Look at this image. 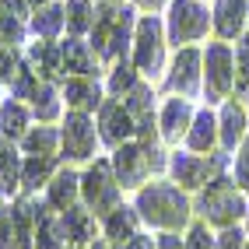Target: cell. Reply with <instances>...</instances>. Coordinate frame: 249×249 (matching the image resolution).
<instances>
[{"instance_id":"cell-48","label":"cell","mask_w":249,"mask_h":249,"mask_svg":"<svg viewBox=\"0 0 249 249\" xmlns=\"http://www.w3.org/2000/svg\"><path fill=\"white\" fill-rule=\"evenodd\" d=\"M4 207H7V204H0V214H4Z\"/></svg>"},{"instance_id":"cell-11","label":"cell","mask_w":249,"mask_h":249,"mask_svg":"<svg viewBox=\"0 0 249 249\" xmlns=\"http://www.w3.org/2000/svg\"><path fill=\"white\" fill-rule=\"evenodd\" d=\"M165 91L179 98H200L204 95V49L179 46L172 63L165 67Z\"/></svg>"},{"instance_id":"cell-12","label":"cell","mask_w":249,"mask_h":249,"mask_svg":"<svg viewBox=\"0 0 249 249\" xmlns=\"http://www.w3.org/2000/svg\"><path fill=\"white\" fill-rule=\"evenodd\" d=\"M0 249H36V196H14L0 214Z\"/></svg>"},{"instance_id":"cell-20","label":"cell","mask_w":249,"mask_h":249,"mask_svg":"<svg viewBox=\"0 0 249 249\" xmlns=\"http://www.w3.org/2000/svg\"><path fill=\"white\" fill-rule=\"evenodd\" d=\"M211 18H214V32H218V39H225V42L239 39V36H246L249 0H214Z\"/></svg>"},{"instance_id":"cell-5","label":"cell","mask_w":249,"mask_h":249,"mask_svg":"<svg viewBox=\"0 0 249 249\" xmlns=\"http://www.w3.org/2000/svg\"><path fill=\"white\" fill-rule=\"evenodd\" d=\"M165 46H169V39H165V21L158 18L155 11H147L137 18V28H134V42H130V60H134V67L141 71L144 81H155L165 74Z\"/></svg>"},{"instance_id":"cell-21","label":"cell","mask_w":249,"mask_h":249,"mask_svg":"<svg viewBox=\"0 0 249 249\" xmlns=\"http://www.w3.org/2000/svg\"><path fill=\"white\" fill-rule=\"evenodd\" d=\"M42 200L60 214L74 204H81V172H74L71 165H60L56 176L49 179V186L42 190Z\"/></svg>"},{"instance_id":"cell-7","label":"cell","mask_w":249,"mask_h":249,"mask_svg":"<svg viewBox=\"0 0 249 249\" xmlns=\"http://www.w3.org/2000/svg\"><path fill=\"white\" fill-rule=\"evenodd\" d=\"M81 204H85L98 221L123 204V186H120V179H116L109 158H95V161H88V169L81 172Z\"/></svg>"},{"instance_id":"cell-41","label":"cell","mask_w":249,"mask_h":249,"mask_svg":"<svg viewBox=\"0 0 249 249\" xmlns=\"http://www.w3.org/2000/svg\"><path fill=\"white\" fill-rule=\"evenodd\" d=\"M123 249H158V242H155L151 235H137L134 242H126Z\"/></svg>"},{"instance_id":"cell-33","label":"cell","mask_w":249,"mask_h":249,"mask_svg":"<svg viewBox=\"0 0 249 249\" xmlns=\"http://www.w3.org/2000/svg\"><path fill=\"white\" fill-rule=\"evenodd\" d=\"M25 39H28V21L14 18L11 11L0 7V42H7V46H25Z\"/></svg>"},{"instance_id":"cell-19","label":"cell","mask_w":249,"mask_h":249,"mask_svg":"<svg viewBox=\"0 0 249 249\" xmlns=\"http://www.w3.org/2000/svg\"><path fill=\"white\" fill-rule=\"evenodd\" d=\"M60 60H63V74H77V77H98V56L85 36H67L60 42Z\"/></svg>"},{"instance_id":"cell-25","label":"cell","mask_w":249,"mask_h":249,"mask_svg":"<svg viewBox=\"0 0 249 249\" xmlns=\"http://www.w3.org/2000/svg\"><path fill=\"white\" fill-rule=\"evenodd\" d=\"M67 235H63V218L46 200H36V249H63Z\"/></svg>"},{"instance_id":"cell-44","label":"cell","mask_w":249,"mask_h":249,"mask_svg":"<svg viewBox=\"0 0 249 249\" xmlns=\"http://www.w3.org/2000/svg\"><path fill=\"white\" fill-rule=\"evenodd\" d=\"M46 4H49V0H28V7H32V11H39V7H46Z\"/></svg>"},{"instance_id":"cell-34","label":"cell","mask_w":249,"mask_h":249,"mask_svg":"<svg viewBox=\"0 0 249 249\" xmlns=\"http://www.w3.org/2000/svg\"><path fill=\"white\" fill-rule=\"evenodd\" d=\"M235 95H249V36L235 39Z\"/></svg>"},{"instance_id":"cell-14","label":"cell","mask_w":249,"mask_h":249,"mask_svg":"<svg viewBox=\"0 0 249 249\" xmlns=\"http://www.w3.org/2000/svg\"><path fill=\"white\" fill-rule=\"evenodd\" d=\"M193 102L190 98H165V102L158 106V141L161 144H179V141H186L190 134V123H193Z\"/></svg>"},{"instance_id":"cell-51","label":"cell","mask_w":249,"mask_h":249,"mask_svg":"<svg viewBox=\"0 0 249 249\" xmlns=\"http://www.w3.org/2000/svg\"><path fill=\"white\" fill-rule=\"evenodd\" d=\"M134 4H141V0H134Z\"/></svg>"},{"instance_id":"cell-38","label":"cell","mask_w":249,"mask_h":249,"mask_svg":"<svg viewBox=\"0 0 249 249\" xmlns=\"http://www.w3.org/2000/svg\"><path fill=\"white\" fill-rule=\"evenodd\" d=\"M218 249H246V231H242L239 225L221 228V235H218Z\"/></svg>"},{"instance_id":"cell-18","label":"cell","mask_w":249,"mask_h":249,"mask_svg":"<svg viewBox=\"0 0 249 249\" xmlns=\"http://www.w3.org/2000/svg\"><path fill=\"white\" fill-rule=\"evenodd\" d=\"M25 63L39 74V81H53V85H63V60H60V42L49 39H36L25 49Z\"/></svg>"},{"instance_id":"cell-22","label":"cell","mask_w":249,"mask_h":249,"mask_svg":"<svg viewBox=\"0 0 249 249\" xmlns=\"http://www.w3.org/2000/svg\"><path fill=\"white\" fill-rule=\"evenodd\" d=\"M60 169V155H25L21 161V193L36 196L39 190L49 186V179Z\"/></svg>"},{"instance_id":"cell-52","label":"cell","mask_w":249,"mask_h":249,"mask_svg":"<svg viewBox=\"0 0 249 249\" xmlns=\"http://www.w3.org/2000/svg\"><path fill=\"white\" fill-rule=\"evenodd\" d=\"M0 204H7V200H0Z\"/></svg>"},{"instance_id":"cell-36","label":"cell","mask_w":249,"mask_h":249,"mask_svg":"<svg viewBox=\"0 0 249 249\" xmlns=\"http://www.w3.org/2000/svg\"><path fill=\"white\" fill-rule=\"evenodd\" d=\"M21 63H25L21 46H7V42H0V81H4V85H11V77L21 71Z\"/></svg>"},{"instance_id":"cell-49","label":"cell","mask_w":249,"mask_h":249,"mask_svg":"<svg viewBox=\"0 0 249 249\" xmlns=\"http://www.w3.org/2000/svg\"><path fill=\"white\" fill-rule=\"evenodd\" d=\"M4 144H7V141H4V137H0V147H4Z\"/></svg>"},{"instance_id":"cell-45","label":"cell","mask_w":249,"mask_h":249,"mask_svg":"<svg viewBox=\"0 0 249 249\" xmlns=\"http://www.w3.org/2000/svg\"><path fill=\"white\" fill-rule=\"evenodd\" d=\"M63 249H88V246H63Z\"/></svg>"},{"instance_id":"cell-40","label":"cell","mask_w":249,"mask_h":249,"mask_svg":"<svg viewBox=\"0 0 249 249\" xmlns=\"http://www.w3.org/2000/svg\"><path fill=\"white\" fill-rule=\"evenodd\" d=\"M155 242H158V249H186L182 239H179V231H161Z\"/></svg>"},{"instance_id":"cell-46","label":"cell","mask_w":249,"mask_h":249,"mask_svg":"<svg viewBox=\"0 0 249 249\" xmlns=\"http://www.w3.org/2000/svg\"><path fill=\"white\" fill-rule=\"evenodd\" d=\"M0 102H4V81H0Z\"/></svg>"},{"instance_id":"cell-6","label":"cell","mask_w":249,"mask_h":249,"mask_svg":"<svg viewBox=\"0 0 249 249\" xmlns=\"http://www.w3.org/2000/svg\"><path fill=\"white\" fill-rule=\"evenodd\" d=\"M211 28H214V18L204 0H169L165 4V39L176 49L207 39Z\"/></svg>"},{"instance_id":"cell-31","label":"cell","mask_w":249,"mask_h":249,"mask_svg":"<svg viewBox=\"0 0 249 249\" xmlns=\"http://www.w3.org/2000/svg\"><path fill=\"white\" fill-rule=\"evenodd\" d=\"M141 71L134 67V60H116L112 63V71H109V81H106V95H112V98H123L126 91H134L137 85H141Z\"/></svg>"},{"instance_id":"cell-23","label":"cell","mask_w":249,"mask_h":249,"mask_svg":"<svg viewBox=\"0 0 249 249\" xmlns=\"http://www.w3.org/2000/svg\"><path fill=\"white\" fill-rule=\"evenodd\" d=\"M60 218H63V235H67V246H91L98 239V218H95L85 204L67 207Z\"/></svg>"},{"instance_id":"cell-24","label":"cell","mask_w":249,"mask_h":249,"mask_svg":"<svg viewBox=\"0 0 249 249\" xmlns=\"http://www.w3.org/2000/svg\"><path fill=\"white\" fill-rule=\"evenodd\" d=\"M28 32H32L36 39H49V42H56L63 32H67V7H63V0H49L46 7L32 11V18H28Z\"/></svg>"},{"instance_id":"cell-10","label":"cell","mask_w":249,"mask_h":249,"mask_svg":"<svg viewBox=\"0 0 249 249\" xmlns=\"http://www.w3.org/2000/svg\"><path fill=\"white\" fill-rule=\"evenodd\" d=\"M231 165L228 151H218V155H193V151H176L169 155V172H172V182L182 190H196L200 193L214 176H221Z\"/></svg>"},{"instance_id":"cell-35","label":"cell","mask_w":249,"mask_h":249,"mask_svg":"<svg viewBox=\"0 0 249 249\" xmlns=\"http://www.w3.org/2000/svg\"><path fill=\"white\" fill-rule=\"evenodd\" d=\"M231 179H235V186L242 193H249V134L235 147V155H231Z\"/></svg>"},{"instance_id":"cell-39","label":"cell","mask_w":249,"mask_h":249,"mask_svg":"<svg viewBox=\"0 0 249 249\" xmlns=\"http://www.w3.org/2000/svg\"><path fill=\"white\" fill-rule=\"evenodd\" d=\"M0 7H4V11H11L14 18H21V21H28V18H32L28 0H0Z\"/></svg>"},{"instance_id":"cell-3","label":"cell","mask_w":249,"mask_h":249,"mask_svg":"<svg viewBox=\"0 0 249 249\" xmlns=\"http://www.w3.org/2000/svg\"><path fill=\"white\" fill-rule=\"evenodd\" d=\"M112 172L120 179L123 190H141L144 182H151V176L169 172V158L158 147V141H126L112 151Z\"/></svg>"},{"instance_id":"cell-4","label":"cell","mask_w":249,"mask_h":249,"mask_svg":"<svg viewBox=\"0 0 249 249\" xmlns=\"http://www.w3.org/2000/svg\"><path fill=\"white\" fill-rule=\"evenodd\" d=\"M193 211L200 214V221H207L211 228H218V231H221V228L239 225V221L246 218L249 204H246L242 190L235 186V179L221 172V176H214L207 186L200 190V196H196Z\"/></svg>"},{"instance_id":"cell-15","label":"cell","mask_w":249,"mask_h":249,"mask_svg":"<svg viewBox=\"0 0 249 249\" xmlns=\"http://www.w3.org/2000/svg\"><path fill=\"white\" fill-rule=\"evenodd\" d=\"M63 106L77 109V112H98V106L106 102V85H98V77H63Z\"/></svg>"},{"instance_id":"cell-43","label":"cell","mask_w":249,"mask_h":249,"mask_svg":"<svg viewBox=\"0 0 249 249\" xmlns=\"http://www.w3.org/2000/svg\"><path fill=\"white\" fill-rule=\"evenodd\" d=\"M88 249H112V246H109V242H106V239H95V242H91V246H88Z\"/></svg>"},{"instance_id":"cell-8","label":"cell","mask_w":249,"mask_h":249,"mask_svg":"<svg viewBox=\"0 0 249 249\" xmlns=\"http://www.w3.org/2000/svg\"><path fill=\"white\" fill-rule=\"evenodd\" d=\"M235 91V46L231 42H207L204 46V98L207 106L228 102Z\"/></svg>"},{"instance_id":"cell-27","label":"cell","mask_w":249,"mask_h":249,"mask_svg":"<svg viewBox=\"0 0 249 249\" xmlns=\"http://www.w3.org/2000/svg\"><path fill=\"white\" fill-rule=\"evenodd\" d=\"M32 126V109L28 102H18V98H4L0 102V137L7 144H18Z\"/></svg>"},{"instance_id":"cell-30","label":"cell","mask_w":249,"mask_h":249,"mask_svg":"<svg viewBox=\"0 0 249 249\" xmlns=\"http://www.w3.org/2000/svg\"><path fill=\"white\" fill-rule=\"evenodd\" d=\"M21 155H56L60 151V130L53 123H39L28 126V134L18 141Z\"/></svg>"},{"instance_id":"cell-37","label":"cell","mask_w":249,"mask_h":249,"mask_svg":"<svg viewBox=\"0 0 249 249\" xmlns=\"http://www.w3.org/2000/svg\"><path fill=\"white\" fill-rule=\"evenodd\" d=\"M186 249H218V239H214V231L207 221H193L186 228V239H182Z\"/></svg>"},{"instance_id":"cell-53","label":"cell","mask_w":249,"mask_h":249,"mask_svg":"<svg viewBox=\"0 0 249 249\" xmlns=\"http://www.w3.org/2000/svg\"><path fill=\"white\" fill-rule=\"evenodd\" d=\"M246 249H249V246H246Z\"/></svg>"},{"instance_id":"cell-29","label":"cell","mask_w":249,"mask_h":249,"mask_svg":"<svg viewBox=\"0 0 249 249\" xmlns=\"http://www.w3.org/2000/svg\"><path fill=\"white\" fill-rule=\"evenodd\" d=\"M21 161H25V155L14 144L0 147V200H7V204L14 196H21Z\"/></svg>"},{"instance_id":"cell-1","label":"cell","mask_w":249,"mask_h":249,"mask_svg":"<svg viewBox=\"0 0 249 249\" xmlns=\"http://www.w3.org/2000/svg\"><path fill=\"white\" fill-rule=\"evenodd\" d=\"M134 207L141 214V221L155 231H186L193 225V200L172 179L144 182L134 196Z\"/></svg>"},{"instance_id":"cell-50","label":"cell","mask_w":249,"mask_h":249,"mask_svg":"<svg viewBox=\"0 0 249 249\" xmlns=\"http://www.w3.org/2000/svg\"><path fill=\"white\" fill-rule=\"evenodd\" d=\"M246 225H249V211H246Z\"/></svg>"},{"instance_id":"cell-32","label":"cell","mask_w":249,"mask_h":249,"mask_svg":"<svg viewBox=\"0 0 249 249\" xmlns=\"http://www.w3.org/2000/svg\"><path fill=\"white\" fill-rule=\"evenodd\" d=\"M67 7V36H88L95 25V0H63Z\"/></svg>"},{"instance_id":"cell-47","label":"cell","mask_w":249,"mask_h":249,"mask_svg":"<svg viewBox=\"0 0 249 249\" xmlns=\"http://www.w3.org/2000/svg\"><path fill=\"white\" fill-rule=\"evenodd\" d=\"M95 4H109V0H95Z\"/></svg>"},{"instance_id":"cell-42","label":"cell","mask_w":249,"mask_h":249,"mask_svg":"<svg viewBox=\"0 0 249 249\" xmlns=\"http://www.w3.org/2000/svg\"><path fill=\"white\" fill-rule=\"evenodd\" d=\"M165 4H169V0H141V7H144V11H155V14H158Z\"/></svg>"},{"instance_id":"cell-17","label":"cell","mask_w":249,"mask_h":249,"mask_svg":"<svg viewBox=\"0 0 249 249\" xmlns=\"http://www.w3.org/2000/svg\"><path fill=\"white\" fill-rule=\"evenodd\" d=\"M141 214L137 207H130V204H120L116 211H109L106 218H102V239L112 246V249H123L126 242H134L141 235Z\"/></svg>"},{"instance_id":"cell-9","label":"cell","mask_w":249,"mask_h":249,"mask_svg":"<svg viewBox=\"0 0 249 249\" xmlns=\"http://www.w3.org/2000/svg\"><path fill=\"white\" fill-rule=\"evenodd\" d=\"M98 126L91 120V112H77V109H67L60 120V158L67 165H77V161H95L98 155Z\"/></svg>"},{"instance_id":"cell-2","label":"cell","mask_w":249,"mask_h":249,"mask_svg":"<svg viewBox=\"0 0 249 249\" xmlns=\"http://www.w3.org/2000/svg\"><path fill=\"white\" fill-rule=\"evenodd\" d=\"M137 28V4L130 0H109V4H95V25L88 32V42L95 49L98 63H116L130 53Z\"/></svg>"},{"instance_id":"cell-13","label":"cell","mask_w":249,"mask_h":249,"mask_svg":"<svg viewBox=\"0 0 249 249\" xmlns=\"http://www.w3.org/2000/svg\"><path fill=\"white\" fill-rule=\"evenodd\" d=\"M95 126H98V141L106 147H112V151L137 137V123H134V116H130V109L123 106V98H112V95H106V102L98 106Z\"/></svg>"},{"instance_id":"cell-28","label":"cell","mask_w":249,"mask_h":249,"mask_svg":"<svg viewBox=\"0 0 249 249\" xmlns=\"http://www.w3.org/2000/svg\"><path fill=\"white\" fill-rule=\"evenodd\" d=\"M28 109H32V120H39V123H60V120H63V109H67V106H63L60 85H53V81H42L39 91L32 95Z\"/></svg>"},{"instance_id":"cell-26","label":"cell","mask_w":249,"mask_h":249,"mask_svg":"<svg viewBox=\"0 0 249 249\" xmlns=\"http://www.w3.org/2000/svg\"><path fill=\"white\" fill-rule=\"evenodd\" d=\"M214 147H218V116L207 109H200L193 116L190 123V134H186V151L193 155H214Z\"/></svg>"},{"instance_id":"cell-16","label":"cell","mask_w":249,"mask_h":249,"mask_svg":"<svg viewBox=\"0 0 249 249\" xmlns=\"http://www.w3.org/2000/svg\"><path fill=\"white\" fill-rule=\"evenodd\" d=\"M246 134H249V112H246V106L239 102V98L221 102V112H218V144H221V151L231 155L246 141Z\"/></svg>"}]
</instances>
